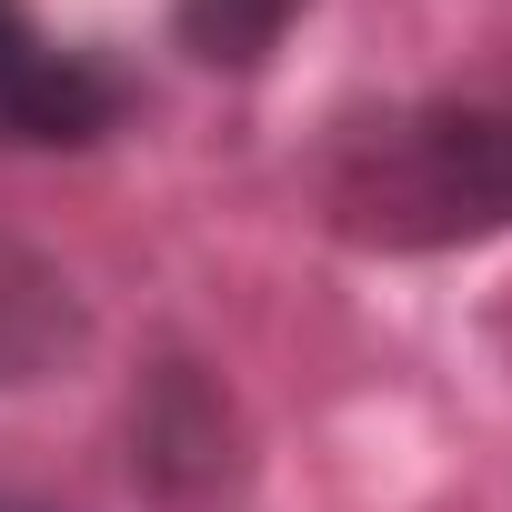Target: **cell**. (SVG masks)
<instances>
[{"label":"cell","instance_id":"5b68a950","mask_svg":"<svg viewBox=\"0 0 512 512\" xmlns=\"http://www.w3.org/2000/svg\"><path fill=\"white\" fill-rule=\"evenodd\" d=\"M312 0H171V51L211 81H262Z\"/></svg>","mask_w":512,"mask_h":512},{"label":"cell","instance_id":"6da1fadb","mask_svg":"<svg viewBox=\"0 0 512 512\" xmlns=\"http://www.w3.org/2000/svg\"><path fill=\"white\" fill-rule=\"evenodd\" d=\"M312 221L362 262H462L512 241V81L342 101L312 141Z\"/></svg>","mask_w":512,"mask_h":512},{"label":"cell","instance_id":"7a4b0ae2","mask_svg":"<svg viewBox=\"0 0 512 512\" xmlns=\"http://www.w3.org/2000/svg\"><path fill=\"white\" fill-rule=\"evenodd\" d=\"M121 482L141 512H241L251 482H262V432H251L231 372L161 332L141 362H131V392H121Z\"/></svg>","mask_w":512,"mask_h":512},{"label":"cell","instance_id":"8992f818","mask_svg":"<svg viewBox=\"0 0 512 512\" xmlns=\"http://www.w3.org/2000/svg\"><path fill=\"white\" fill-rule=\"evenodd\" d=\"M0 512H71V502H51V492H21V482H0Z\"/></svg>","mask_w":512,"mask_h":512},{"label":"cell","instance_id":"3957f363","mask_svg":"<svg viewBox=\"0 0 512 512\" xmlns=\"http://www.w3.org/2000/svg\"><path fill=\"white\" fill-rule=\"evenodd\" d=\"M141 111V71L101 41L41 21V0H0V161L111 151Z\"/></svg>","mask_w":512,"mask_h":512},{"label":"cell","instance_id":"277c9868","mask_svg":"<svg viewBox=\"0 0 512 512\" xmlns=\"http://www.w3.org/2000/svg\"><path fill=\"white\" fill-rule=\"evenodd\" d=\"M91 332H101V322H91V292L71 282V262L0 221V402L81 372Z\"/></svg>","mask_w":512,"mask_h":512}]
</instances>
